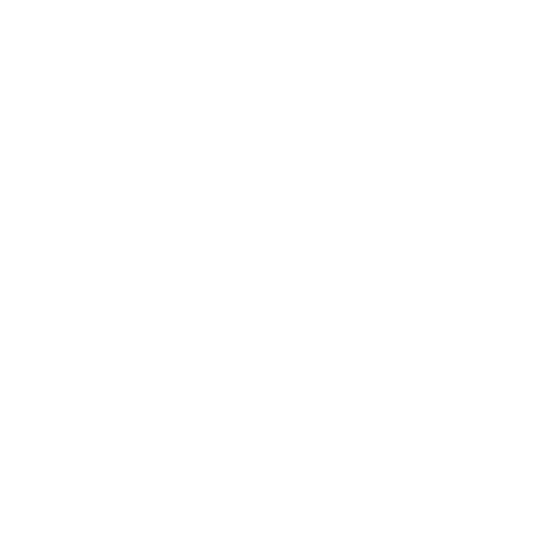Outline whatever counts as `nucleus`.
Returning <instances> with one entry per match:
<instances>
[]
</instances>
